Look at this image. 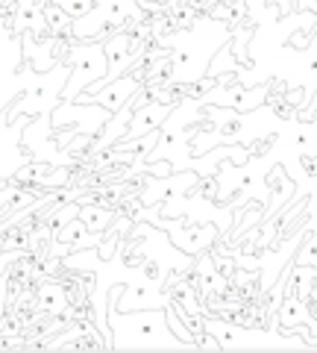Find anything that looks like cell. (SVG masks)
<instances>
[{
  "label": "cell",
  "instance_id": "obj_5",
  "mask_svg": "<svg viewBox=\"0 0 317 353\" xmlns=\"http://www.w3.org/2000/svg\"><path fill=\"white\" fill-rule=\"evenodd\" d=\"M300 262H303V265H311V262H317V239L311 241V248H309V250H305L303 256H300Z\"/></svg>",
  "mask_w": 317,
  "mask_h": 353
},
{
  "label": "cell",
  "instance_id": "obj_6",
  "mask_svg": "<svg viewBox=\"0 0 317 353\" xmlns=\"http://www.w3.org/2000/svg\"><path fill=\"white\" fill-rule=\"evenodd\" d=\"M3 309H6V280H0V318H3Z\"/></svg>",
  "mask_w": 317,
  "mask_h": 353
},
{
  "label": "cell",
  "instance_id": "obj_4",
  "mask_svg": "<svg viewBox=\"0 0 317 353\" xmlns=\"http://www.w3.org/2000/svg\"><path fill=\"white\" fill-rule=\"evenodd\" d=\"M59 6L71 18H83V15H89L91 9H94V0H59Z\"/></svg>",
  "mask_w": 317,
  "mask_h": 353
},
{
  "label": "cell",
  "instance_id": "obj_3",
  "mask_svg": "<svg viewBox=\"0 0 317 353\" xmlns=\"http://www.w3.org/2000/svg\"><path fill=\"white\" fill-rule=\"evenodd\" d=\"M76 215L85 221V227L89 230H100L106 221H112V212H106V209H80Z\"/></svg>",
  "mask_w": 317,
  "mask_h": 353
},
{
  "label": "cell",
  "instance_id": "obj_1",
  "mask_svg": "<svg viewBox=\"0 0 317 353\" xmlns=\"http://www.w3.org/2000/svg\"><path fill=\"white\" fill-rule=\"evenodd\" d=\"M127 92H133V74L124 77V80H115L112 88H106V92L97 97V101L106 103V109H112V112H115V109L121 106V103H127V97H129Z\"/></svg>",
  "mask_w": 317,
  "mask_h": 353
},
{
  "label": "cell",
  "instance_id": "obj_2",
  "mask_svg": "<svg viewBox=\"0 0 317 353\" xmlns=\"http://www.w3.org/2000/svg\"><path fill=\"white\" fill-rule=\"evenodd\" d=\"M45 21L50 24V30L56 32V36H65V32H71L74 30V18L65 12V9L59 3H53V6H45Z\"/></svg>",
  "mask_w": 317,
  "mask_h": 353
}]
</instances>
